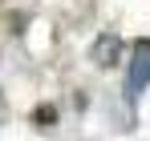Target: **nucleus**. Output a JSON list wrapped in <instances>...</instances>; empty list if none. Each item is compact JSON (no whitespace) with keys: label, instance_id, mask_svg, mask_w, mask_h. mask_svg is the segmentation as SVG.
Segmentation results:
<instances>
[{"label":"nucleus","instance_id":"nucleus-1","mask_svg":"<svg viewBox=\"0 0 150 141\" xmlns=\"http://www.w3.org/2000/svg\"><path fill=\"white\" fill-rule=\"evenodd\" d=\"M150 85V40H134V52L126 61V93L138 97Z\"/></svg>","mask_w":150,"mask_h":141},{"label":"nucleus","instance_id":"nucleus-2","mask_svg":"<svg viewBox=\"0 0 150 141\" xmlns=\"http://www.w3.org/2000/svg\"><path fill=\"white\" fill-rule=\"evenodd\" d=\"M110 52H114V36H105V40L98 45V57H101V65H114V61H110Z\"/></svg>","mask_w":150,"mask_h":141}]
</instances>
